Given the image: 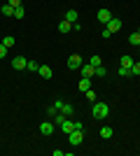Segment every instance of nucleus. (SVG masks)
<instances>
[{
	"instance_id": "18",
	"label": "nucleus",
	"mask_w": 140,
	"mask_h": 156,
	"mask_svg": "<svg viewBox=\"0 0 140 156\" xmlns=\"http://www.w3.org/2000/svg\"><path fill=\"white\" fill-rule=\"evenodd\" d=\"M26 70L38 72V70H40V63H38V61H28V63H26Z\"/></svg>"
},
{
	"instance_id": "14",
	"label": "nucleus",
	"mask_w": 140,
	"mask_h": 156,
	"mask_svg": "<svg viewBox=\"0 0 140 156\" xmlns=\"http://www.w3.org/2000/svg\"><path fill=\"white\" fill-rule=\"evenodd\" d=\"M70 28H73V23H70L68 19H63L59 23V33H70Z\"/></svg>"
},
{
	"instance_id": "15",
	"label": "nucleus",
	"mask_w": 140,
	"mask_h": 156,
	"mask_svg": "<svg viewBox=\"0 0 140 156\" xmlns=\"http://www.w3.org/2000/svg\"><path fill=\"white\" fill-rule=\"evenodd\" d=\"M66 119H68V117L63 114V112H56V114H54V126H61Z\"/></svg>"
},
{
	"instance_id": "1",
	"label": "nucleus",
	"mask_w": 140,
	"mask_h": 156,
	"mask_svg": "<svg viewBox=\"0 0 140 156\" xmlns=\"http://www.w3.org/2000/svg\"><path fill=\"white\" fill-rule=\"evenodd\" d=\"M91 112L96 119H105L107 114H110V107H107V103H100V100H96V103H91Z\"/></svg>"
},
{
	"instance_id": "21",
	"label": "nucleus",
	"mask_w": 140,
	"mask_h": 156,
	"mask_svg": "<svg viewBox=\"0 0 140 156\" xmlns=\"http://www.w3.org/2000/svg\"><path fill=\"white\" fill-rule=\"evenodd\" d=\"M61 112H63V114H66V117H70V114H73V105H68V103H63V107H61Z\"/></svg>"
},
{
	"instance_id": "30",
	"label": "nucleus",
	"mask_w": 140,
	"mask_h": 156,
	"mask_svg": "<svg viewBox=\"0 0 140 156\" xmlns=\"http://www.w3.org/2000/svg\"><path fill=\"white\" fill-rule=\"evenodd\" d=\"M138 54H140V47H138Z\"/></svg>"
},
{
	"instance_id": "5",
	"label": "nucleus",
	"mask_w": 140,
	"mask_h": 156,
	"mask_svg": "<svg viewBox=\"0 0 140 156\" xmlns=\"http://www.w3.org/2000/svg\"><path fill=\"white\" fill-rule=\"evenodd\" d=\"M96 19H98L100 23H105V26H107V21L112 19V14H110V9H105V7H103V9H98V14H96Z\"/></svg>"
},
{
	"instance_id": "11",
	"label": "nucleus",
	"mask_w": 140,
	"mask_h": 156,
	"mask_svg": "<svg viewBox=\"0 0 140 156\" xmlns=\"http://www.w3.org/2000/svg\"><path fill=\"white\" fill-rule=\"evenodd\" d=\"M61 130H63V133H73L75 130V121H70V119H66V121H63V124H61Z\"/></svg>"
},
{
	"instance_id": "9",
	"label": "nucleus",
	"mask_w": 140,
	"mask_h": 156,
	"mask_svg": "<svg viewBox=\"0 0 140 156\" xmlns=\"http://www.w3.org/2000/svg\"><path fill=\"white\" fill-rule=\"evenodd\" d=\"M38 75H40L42 79H52V68H49V65H40Z\"/></svg>"
},
{
	"instance_id": "24",
	"label": "nucleus",
	"mask_w": 140,
	"mask_h": 156,
	"mask_svg": "<svg viewBox=\"0 0 140 156\" xmlns=\"http://www.w3.org/2000/svg\"><path fill=\"white\" fill-rule=\"evenodd\" d=\"M117 75H121V77H133L131 70H128V68H121V65H119V72H117Z\"/></svg>"
},
{
	"instance_id": "8",
	"label": "nucleus",
	"mask_w": 140,
	"mask_h": 156,
	"mask_svg": "<svg viewBox=\"0 0 140 156\" xmlns=\"http://www.w3.org/2000/svg\"><path fill=\"white\" fill-rule=\"evenodd\" d=\"M80 72H82V77H93V75H96V68L89 63V65H82Z\"/></svg>"
},
{
	"instance_id": "17",
	"label": "nucleus",
	"mask_w": 140,
	"mask_h": 156,
	"mask_svg": "<svg viewBox=\"0 0 140 156\" xmlns=\"http://www.w3.org/2000/svg\"><path fill=\"white\" fill-rule=\"evenodd\" d=\"M128 42L133 47H140V33H131V35H128Z\"/></svg>"
},
{
	"instance_id": "28",
	"label": "nucleus",
	"mask_w": 140,
	"mask_h": 156,
	"mask_svg": "<svg viewBox=\"0 0 140 156\" xmlns=\"http://www.w3.org/2000/svg\"><path fill=\"white\" fill-rule=\"evenodd\" d=\"M5 56H7V47L0 42V58H5Z\"/></svg>"
},
{
	"instance_id": "22",
	"label": "nucleus",
	"mask_w": 140,
	"mask_h": 156,
	"mask_svg": "<svg viewBox=\"0 0 140 156\" xmlns=\"http://www.w3.org/2000/svg\"><path fill=\"white\" fill-rule=\"evenodd\" d=\"M84 96H87V100H89V103H96V91H93V89L84 91Z\"/></svg>"
},
{
	"instance_id": "20",
	"label": "nucleus",
	"mask_w": 140,
	"mask_h": 156,
	"mask_svg": "<svg viewBox=\"0 0 140 156\" xmlns=\"http://www.w3.org/2000/svg\"><path fill=\"white\" fill-rule=\"evenodd\" d=\"M26 16V9L23 7H14V19H23Z\"/></svg>"
},
{
	"instance_id": "29",
	"label": "nucleus",
	"mask_w": 140,
	"mask_h": 156,
	"mask_svg": "<svg viewBox=\"0 0 140 156\" xmlns=\"http://www.w3.org/2000/svg\"><path fill=\"white\" fill-rule=\"evenodd\" d=\"M7 5H12V7H21V0H7Z\"/></svg>"
},
{
	"instance_id": "16",
	"label": "nucleus",
	"mask_w": 140,
	"mask_h": 156,
	"mask_svg": "<svg viewBox=\"0 0 140 156\" xmlns=\"http://www.w3.org/2000/svg\"><path fill=\"white\" fill-rule=\"evenodd\" d=\"M0 12H2V16H14V7L12 5H2Z\"/></svg>"
},
{
	"instance_id": "27",
	"label": "nucleus",
	"mask_w": 140,
	"mask_h": 156,
	"mask_svg": "<svg viewBox=\"0 0 140 156\" xmlns=\"http://www.w3.org/2000/svg\"><path fill=\"white\" fill-rule=\"evenodd\" d=\"M107 72H105V68H103V65H98V68H96V77H105Z\"/></svg>"
},
{
	"instance_id": "23",
	"label": "nucleus",
	"mask_w": 140,
	"mask_h": 156,
	"mask_svg": "<svg viewBox=\"0 0 140 156\" xmlns=\"http://www.w3.org/2000/svg\"><path fill=\"white\" fill-rule=\"evenodd\" d=\"M89 63H91L93 68H98V65H103V61H100V56H91V58H89Z\"/></svg>"
},
{
	"instance_id": "12",
	"label": "nucleus",
	"mask_w": 140,
	"mask_h": 156,
	"mask_svg": "<svg viewBox=\"0 0 140 156\" xmlns=\"http://www.w3.org/2000/svg\"><path fill=\"white\" fill-rule=\"evenodd\" d=\"M112 135H114V130L110 128V126H103V128H100V137H103V140H110Z\"/></svg>"
},
{
	"instance_id": "26",
	"label": "nucleus",
	"mask_w": 140,
	"mask_h": 156,
	"mask_svg": "<svg viewBox=\"0 0 140 156\" xmlns=\"http://www.w3.org/2000/svg\"><path fill=\"white\" fill-rule=\"evenodd\" d=\"M131 75H140V61H135L133 68H131Z\"/></svg>"
},
{
	"instance_id": "7",
	"label": "nucleus",
	"mask_w": 140,
	"mask_h": 156,
	"mask_svg": "<svg viewBox=\"0 0 140 156\" xmlns=\"http://www.w3.org/2000/svg\"><path fill=\"white\" fill-rule=\"evenodd\" d=\"M40 133H42V135H52V133H54V121H45V124H40Z\"/></svg>"
},
{
	"instance_id": "19",
	"label": "nucleus",
	"mask_w": 140,
	"mask_h": 156,
	"mask_svg": "<svg viewBox=\"0 0 140 156\" xmlns=\"http://www.w3.org/2000/svg\"><path fill=\"white\" fill-rule=\"evenodd\" d=\"M66 19L70 21V23H75V21H77V9H68V12H66Z\"/></svg>"
},
{
	"instance_id": "2",
	"label": "nucleus",
	"mask_w": 140,
	"mask_h": 156,
	"mask_svg": "<svg viewBox=\"0 0 140 156\" xmlns=\"http://www.w3.org/2000/svg\"><path fill=\"white\" fill-rule=\"evenodd\" d=\"M68 140H70L73 147H80V144L84 142V130H73V133H68Z\"/></svg>"
},
{
	"instance_id": "10",
	"label": "nucleus",
	"mask_w": 140,
	"mask_h": 156,
	"mask_svg": "<svg viewBox=\"0 0 140 156\" xmlns=\"http://www.w3.org/2000/svg\"><path fill=\"white\" fill-rule=\"evenodd\" d=\"M77 86H80V91H82V93H84V91H89V89H91V77H82Z\"/></svg>"
},
{
	"instance_id": "13",
	"label": "nucleus",
	"mask_w": 140,
	"mask_h": 156,
	"mask_svg": "<svg viewBox=\"0 0 140 156\" xmlns=\"http://www.w3.org/2000/svg\"><path fill=\"white\" fill-rule=\"evenodd\" d=\"M133 63H135V61L131 58V56H121V61H119V65H121V68H128V70L133 68Z\"/></svg>"
},
{
	"instance_id": "6",
	"label": "nucleus",
	"mask_w": 140,
	"mask_h": 156,
	"mask_svg": "<svg viewBox=\"0 0 140 156\" xmlns=\"http://www.w3.org/2000/svg\"><path fill=\"white\" fill-rule=\"evenodd\" d=\"M107 30H110V33H119L121 30V21L119 19H114V16H112V19H110V21H107Z\"/></svg>"
},
{
	"instance_id": "31",
	"label": "nucleus",
	"mask_w": 140,
	"mask_h": 156,
	"mask_svg": "<svg viewBox=\"0 0 140 156\" xmlns=\"http://www.w3.org/2000/svg\"><path fill=\"white\" fill-rule=\"evenodd\" d=\"M138 33H140V28H138Z\"/></svg>"
},
{
	"instance_id": "4",
	"label": "nucleus",
	"mask_w": 140,
	"mask_h": 156,
	"mask_svg": "<svg viewBox=\"0 0 140 156\" xmlns=\"http://www.w3.org/2000/svg\"><path fill=\"white\" fill-rule=\"evenodd\" d=\"M26 56H14V61H12V68L14 70H26Z\"/></svg>"
},
{
	"instance_id": "25",
	"label": "nucleus",
	"mask_w": 140,
	"mask_h": 156,
	"mask_svg": "<svg viewBox=\"0 0 140 156\" xmlns=\"http://www.w3.org/2000/svg\"><path fill=\"white\" fill-rule=\"evenodd\" d=\"M2 44L9 49V47H14V37H2Z\"/></svg>"
},
{
	"instance_id": "3",
	"label": "nucleus",
	"mask_w": 140,
	"mask_h": 156,
	"mask_svg": "<svg viewBox=\"0 0 140 156\" xmlns=\"http://www.w3.org/2000/svg\"><path fill=\"white\" fill-rule=\"evenodd\" d=\"M68 68H70V70H80L82 68V56L80 54H73V56L68 58Z\"/></svg>"
}]
</instances>
